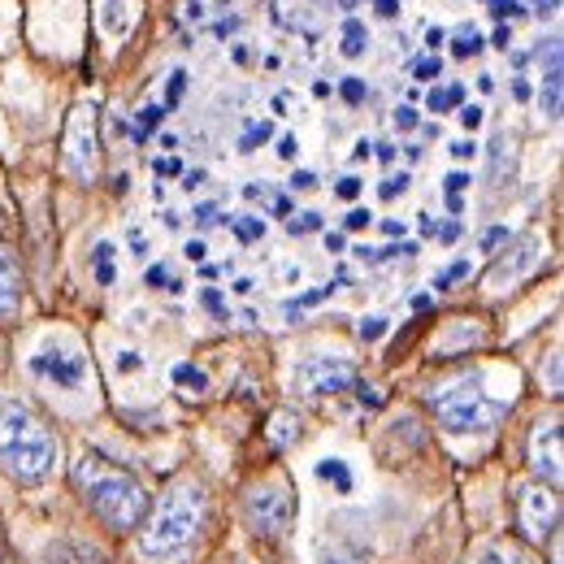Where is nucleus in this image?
<instances>
[{
  "instance_id": "61",
  "label": "nucleus",
  "mask_w": 564,
  "mask_h": 564,
  "mask_svg": "<svg viewBox=\"0 0 564 564\" xmlns=\"http://www.w3.org/2000/svg\"><path fill=\"white\" fill-rule=\"evenodd\" d=\"M339 4H344V9H356V0H339Z\"/></svg>"
},
{
  "instance_id": "46",
  "label": "nucleus",
  "mask_w": 564,
  "mask_h": 564,
  "mask_svg": "<svg viewBox=\"0 0 564 564\" xmlns=\"http://www.w3.org/2000/svg\"><path fill=\"white\" fill-rule=\"evenodd\" d=\"M183 252H187V261H205V252H209V248H205V239H192Z\"/></svg>"
},
{
  "instance_id": "2",
  "label": "nucleus",
  "mask_w": 564,
  "mask_h": 564,
  "mask_svg": "<svg viewBox=\"0 0 564 564\" xmlns=\"http://www.w3.org/2000/svg\"><path fill=\"white\" fill-rule=\"evenodd\" d=\"M74 482H78L83 499L91 503V512L113 530H135L143 521V512H148V491L140 487V478L118 469V465H109L96 452H87L74 465Z\"/></svg>"
},
{
  "instance_id": "35",
  "label": "nucleus",
  "mask_w": 564,
  "mask_h": 564,
  "mask_svg": "<svg viewBox=\"0 0 564 564\" xmlns=\"http://www.w3.org/2000/svg\"><path fill=\"white\" fill-rule=\"evenodd\" d=\"M438 70H443V62H438V57H425V62H417V66H413V78L430 83V78H438Z\"/></svg>"
},
{
  "instance_id": "44",
  "label": "nucleus",
  "mask_w": 564,
  "mask_h": 564,
  "mask_svg": "<svg viewBox=\"0 0 564 564\" xmlns=\"http://www.w3.org/2000/svg\"><path fill=\"white\" fill-rule=\"evenodd\" d=\"M469 183H474V178H469V174H460V170H456V174H447V192H452V196H456V192H465Z\"/></svg>"
},
{
  "instance_id": "12",
  "label": "nucleus",
  "mask_w": 564,
  "mask_h": 564,
  "mask_svg": "<svg viewBox=\"0 0 564 564\" xmlns=\"http://www.w3.org/2000/svg\"><path fill=\"white\" fill-rule=\"evenodd\" d=\"M534 261H539V239L530 235V239H521V243H517V257H503V261L495 265L491 282H495V286H503V282L521 279V274H525Z\"/></svg>"
},
{
  "instance_id": "62",
  "label": "nucleus",
  "mask_w": 564,
  "mask_h": 564,
  "mask_svg": "<svg viewBox=\"0 0 564 564\" xmlns=\"http://www.w3.org/2000/svg\"><path fill=\"white\" fill-rule=\"evenodd\" d=\"M226 4H230V0H226Z\"/></svg>"
},
{
  "instance_id": "32",
  "label": "nucleus",
  "mask_w": 564,
  "mask_h": 564,
  "mask_svg": "<svg viewBox=\"0 0 564 564\" xmlns=\"http://www.w3.org/2000/svg\"><path fill=\"white\" fill-rule=\"evenodd\" d=\"M409 183H413V178H409V174H391V178H387V183H382V200H395V196H400V192H409Z\"/></svg>"
},
{
  "instance_id": "39",
  "label": "nucleus",
  "mask_w": 564,
  "mask_h": 564,
  "mask_svg": "<svg viewBox=\"0 0 564 564\" xmlns=\"http://www.w3.org/2000/svg\"><path fill=\"white\" fill-rule=\"evenodd\" d=\"M152 170L170 178V174H183V161H178V156H156V165H152Z\"/></svg>"
},
{
  "instance_id": "48",
  "label": "nucleus",
  "mask_w": 564,
  "mask_h": 564,
  "mask_svg": "<svg viewBox=\"0 0 564 564\" xmlns=\"http://www.w3.org/2000/svg\"><path fill=\"white\" fill-rule=\"evenodd\" d=\"M348 226H352V230H365V226H369V209H352V213H348Z\"/></svg>"
},
{
  "instance_id": "5",
  "label": "nucleus",
  "mask_w": 564,
  "mask_h": 564,
  "mask_svg": "<svg viewBox=\"0 0 564 564\" xmlns=\"http://www.w3.org/2000/svg\"><path fill=\"white\" fill-rule=\"evenodd\" d=\"M66 170L78 183H96L100 174V135H96V105H74L70 122H66V152H62Z\"/></svg>"
},
{
  "instance_id": "29",
  "label": "nucleus",
  "mask_w": 564,
  "mask_h": 564,
  "mask_svg": "<svg viewBox=\"0 0 564 564\" xmlns=\"http://www.w3.org/2000/svg\"><path fill=\"white\" fill-rule=\"evenodd\" d=\"M143 282H148V286H170V291H178V282L170 279V265H148Z\"/></svg>"
},
{
  "instance_id": "7",
  "label": "nucleus",
  "mask_w": 564,
  "mask_h": 564,
  "mask_svg": "<svg viewBox=\"0 0 564 564\" xmlns=\"http://www.w3.org/2000/svg\"><path fill=\"white\" fill-rule=\"evenodd\" d=\"M248 525L257 530V534H265V539H282L286 530H291V521H295V499L286 491V482H265V487H257V491L248 495Z\"/></svg>"
},
{
  "instance_id": "4",
  "label": "nucleus",
  "mask_w": 564,
  "mask_h": 564,
  "mask_svg": "<svg viewBox=\"0 0 564 564\" xmlns=\"http://www.w3.org/2000/svg\"><path fill=\"white\" fill-rule=\"evenodd\" d=\"M430 409L438 413V422L447 425L452 434L491 430V425L499 422V413H503V404L482 391V382H478V378H460V382H452V387L434 391V395H430Z\"/></svg>"
},
{
  "instance_id": "53",
  "label": "nucleus",
  "mask_w": 564,
  "mask_h": 564,
  "mask_svg": "<svg viewBox=\"0 0 564 564\" xmlns=\"http://www.w3.org/2000/svg\"><path fill=\"white\" fill-rule=\"evenodd\" d=\"M131 248H135V257H143V248H148V243H143L140 226H131Z\"/></svg>"
},
{
  "instance_id": "60",
  "label": "nucleus",
  "mask_w": 564,
  "mask_h": 564,
  "mask_svg": "<svg viewBox=\"0 0 564 564\" xmlns=\"http://www.w3.org/2000/svg\"><path fill=\"white\" fill-rule=\"evenodd\" d=\"M561 9V0H539V13H556Z\"/></svg>"
},
{
  "instance_id": "55",
  "label": "nucleus",
  "mask_w": 564,
  "mask_h": 564,
  "mask_svg": "<svg viewBox=\"0 0 564 564\" xmlns=\"http://www.w3.org/2000/svg\"><path fill=\"white\" fill-rule=\"evenodd\" d=\"M508 44H512V35H508V26H499V31H495V48L508 53Z\"/></svg>"
},
{
  "instance_id": "58",
  "label": "nucleus",
  "mask_w": 564,
  "mask_h": 564,
  "mask_svg": "<svg viewBox=\"0 0 564 564\" xmlns=\"http://www.w3.org/2000/svg\"><path fill=\"white\" fill-rule=\"evenodd\" d=\"M456 235H460V226H443V230H438V239H443V243H452Z\"/></svg>"
},
{
  "instance_id": "52",
  "label": "nucleus",
  "mask_w": 564,
  "mask_h": 564,
  "mask_svg": "<svg viewBox=\"0 0 564 564\" xmlns=\"http://www.w3.org/2000/svg\"><path fill=\"white\" fill-rule=\"evenodd\" d=\"M382 230H387L391 239H400V235H404V221H395V217H387V221H382Z\"/></svg>"
},
{
  "instance_id": "31",
  "label": "nucleus",
  "mask_w": 564,
  "mask_h": 564,
  "mask_svg": "<svg viewBox=\"0 0 564 564\" xmlns=\"http://www.w3.org/2000/svg\"><path fill=\"white\" fill-rule=\"evenodd\" d=\"M465 274H469V261H456V265H447V270H443V274L434 279V286H438V291H447L452 282H456V279H465Z\"/></svg>"
},
{
  "instance_id": "17",
  "label": "nucleus",
  "mask_w": 564,
  "mask_h": 564,
  "mask_svg": "<svg viewBox=\"0 0 564 564\" xmlns=\"http://www.w3.org/2000/svg\"><path fill=\"white\" fill-rule=\"evenodd\" d=\"M317 478H322V482H335V487H339V495L352 491V474H348V465H344V460H335V456L317 460Z\"/></svg>"
},
{
  "instance_id": "45",
  "label": "nucleus",
  "mask_w": 564,
  "mask_h": 564,
  "mask_svg": "<svg viewBox=\"0 0 564 564\" xmlns=\"http://www.w3.org/2000/svg\"><path fill=\"white\" fill-rule=\"evenodd\" d=\"M452 152H456L460 161H469V156H478V143H474V140H456V143H452Z\"/></svg>"
},
{
  "instance_id": "40",
  "label": "nucleus",
  "mask_w": 564,
  "mask_h": 564,
  "mask_svg": "<svg viewBox=\"0 0 564 564\" xmlns=\"http://www.w3.org/2000/svg\"><path fill=\"white\" fill-rule=\"evenodd\" d=\"M291 187H295V192H308V187H317V174H313V170H295V174H291Z\"/></svg>"
},
{
  "instance_id": "9",
  "label": "nucleus",
  "mask_w": 564,
  "mask_h": 564,
  "mask_svg": "<svg viewBox=\"0 0 564 564\" xmlns=\"http://www.w3.org/2000/svg\"><path fill=\"white\" fill-rule=\"evenodd\" d=\"M530 465L534 474L556 491L564 482V452H561V425L556 422H539L530 434Z\"/></svg>"
},
{
  "instance_id": "6",
  "label": "nucleus",
  "mask_w": 564,
  "mask_h": 564,
  "mask_svg": "<svg viewBox=\"0 0 564 564\" xmlns=\"http://www.w3.org/2000/svg\"><path fill=\"white\" fill-rule=\"evenodd\" d=\"M26 365L40 382L62 387V391H74V387L87 382V356L78 352V344H70V339H48Z\"/></svg>"
},
{
  "instance_id": "28",
  "label": "nucleus",
  "mask_w": 564,
  "mask_h": 564,
  "mask_svg": "<svg viewBox=\"0 0 564 564\" xmlns=\"http://www.w3.org/2000/svg\"><path fill=\"white\" fill-rule=\"evenodd\" d=\"M382 335H387V317H365V322H360V339H365V344H378Z\"/></svg>"
},
{
  "instance_id": "19",
  "label": "nucleus",
  "mask_w": 564,
  "mask_h": 564,
  "mask_svg": "<svg viewBox=\"0 0 564 564\" xmlns=\"http://www.w3.org/2000/svg\"><path fill=\"white\" fill-rule=\"evenodd\" d=\"M174 382H178V387H187L192 395L209 391V373H205V369H196V365H174Z\"/></svg>"
},
{
  "instance_id": "3",
  "label": "nucleus",
  "mask_w": 564,
  "mask_h": 564,
  "mask_svg": "<svg viewBox=\"0 0 564 564\" xmlns=\"http://www.w3.org/2000/svg\"><path fill=\"white\" fill-rule=\"evenodd\" d=\"M200 521H205V487L200 482L170 487V491L161 495L148 530L140 534V552L143 556H161V561L165 556H178L196 539Z\"/></svg>"
},
{
  "instance_id": "38",
  "label": "nucleus",
  "mask_w": 564,
  "mask_h": 564,
  "mask_svg": "<svg viewBox=\"0 0 564 564\" xmlns=\"http://www.w3.org/2000/svg\"><path fill=\"white\" fill-rule=\"evenodd\" d=\"M460 127L478 131V127H482V105H465V109H460Z\"/></svg>"
},
{
  "instance_id": "23",
  "label": "nucleus",
  "mask_w": 564,
  "mask_h": 564,
  "mask_svg": "<svg viewBox=\"0 0 564 564\" xmlns=\"http://www.w3.org/2000/svg\"><path fill=\"white\" fill-rule=\"evenodd\" d=\"M474 53H482V35L474 26H460L456 31V57H474Z\"/></svg>"
},
{
  "instance_id": "42",
  "label": "nucleus",
  "mask_w": 564,
  "mask_h": 564,
  "mask_svg": "<svg viewBox=\"0 0 564 564\" xmlns=\"http://www.w3.org/2000/svg\"><path fill=\"white\" fill-rule=\"evenodd\" d=\"M140 352H118V373H140Z\"/></svg>"
},
{
  "instance_id": "49",
  "label": "nucleus",
  "mask_w": 564,
  "mask_h": 564,
  "mask_svg": "<svg viewBox=\"0 0 564 564\" xmlns=\"http://www.w3.org/2000/svg\"><path fill=\"white\" fill-rule=\"evenodd\" d=\"M200 300H205V308H209V313H221V291H213V286H209Z\"/></svg>"
},
{
  "instance_id": "56",
  "label": "nucleus",
  "mask_w": 564,
  "mask_h": 564,
  "mask_svg": "<svg viewBox=\"0 0 564 564\" xmlns=\"http://www.w3.org/2000/svg\"><path fill=\"white\" fill-rule=\"evenodd\" d=\"M326 248H330V252H344V235H339V230H330V235H326Z\"/></svg>"
},
{
  "instance_id": "21",
  "label": "nucleus",
  "mask_w": 564,
  "mask_h": 564,
  "mask_svg": "<svg viewBox=\"0 0 564 564\" xmlns=\"http://www.w3.org/2000/svg\"><path fill=\"white\" fill-rule=\"evenodd\" d=\"M365 40H369V31H365L356 18L344 22V53H348V57H360V53H365Z\"/></svg>"
},
{
  "instance_id": "34",
  "label": "nucleus",
  "mask_w": 564,
  "mask_h": 564,
  "mask_svg": "<svg viewBox=\"0 0 564 564\" xmlns=\"http://www.w3.org/2000/svg\"><path fill=\"white\" fill-rule=\"evenodd\" d=\"M495 9V18H499V22H503V18H521V13H525V9H521V0H491Z\"/></svg>"
},
{
  "instance_id": "13",
  "label": "nucleus",
  "mask_w": 564,
  "mask_h": 564,
  "mask_svg": "<svg viewBox=\"0 0 564 564\" xmlns=\"http://www.w3.org/2000/svg\"><path fill=\"white\" fill-rule=\"evenodd\" d=\"M22 295V265H18V252L0 243V313H9Z\"/></svg>"
},
{
  "instance_id": "43",
  "label": "nucleus",
  "mask_w": 564,
  "mask_h": 564,
  "mask_svg": "<svg viewBox=\"0 0 564 564\" xmlns=\"http://www.w3.org/2000/svg\"><path fill=\"white\" fill-rule=\"evenodd\" d=\"M196 221H200V226H213V221H217V205H213V200L196 205Z\"/></svg>"
},
{
  "instance_id": "20",
  "label": "nucleus",
  "mask_w": 564,
  "mask_h": 564,
  "mask_svg": "<svg viewBox=\"0 0 564 564\" xmlns=\"http://www.w3.org/2000/svg\"><path fill=\"white\" fill-rule=\"evenodd\" d=\"M460 100H465V87H460V83H452V87H443V91H438V87L430 91V109H434V113H447V109H456Z\"/></svg>"
},
{
  "instance_id": "24",
  "label": "nucleus",
  "mask_w": 564,
  "mask_h": 564,
  "mask_svg": "<svg viewBox=\"0 0 564 564\" xmlns=\"http://www.w3.org/2000/svg\"><path fill=\"white\" fill-rule=\"evenodd\" d=\"M286 230H291V235H313V230H322V213H295V217H291V221H286Z\"/></svg>"
},
{
  "instance_id": "10",
  "label": "nucleus",
  "mask_w": 564,
  "mask_h": 564,
  "mask_svg": "<svg viewBox=\"0 0 564 564\" xmlns=\"http://www.w3.org/2000/svg\"><path fill=\"white\" fill-rule=\"evenodd\" d=\"M521 525H525V534L530 539H547V534H556V525H561V499L552 487H525L521 491Z\"/></svg>"
},
{
  "instance_id": "26",
  "label": "nucleus",
  "mask_w": 564,
  "mask_h": 564,
  "mask_svg": "<svg viewBox=\"0 0 564 564\" xmlns=\"http://www.w3.org/2000/svg\"><path fill=\"white\" fill-rule=\"evenodd\" d=\"M339 96H344L348 105H360V100L369 96V87H365V78H356V74H348V78L339 83Z\"/></svg>"
},
{
  "instance_id": "8",
  "label": "nucleus",
  "mask_w": 564,
  "mask_h": 564,
  "mask_svg": "<svg viewBox=\"0 0 564 564\" xmlns=\"http://www.w3.org/2000/svg\"><path fill=\"white\" fill-rule=\"evenodd\" d=\"M295 382L308 395H335V391H348L352 387L356 369L348 360H339V356H308V360H300Z\"/></svg>"
},
{
  "instance_id": "14",
  "label": "nucleus",
  "mask_w": 564,
  "mask_h": 564,
  "mask_svg": "<svg viewBox=\"0 0 564 564\" xmlns=\"http://www.w3.org/2000/svg\"><path fill=\"white\" fill-rule=\"evenodd\" d=\"M517 170V156H512V143L508 135H495L491 140V187H503Z\"/></svg>"
},
{
  "instance_id": "51",
  "label": "nucleus",
  "mask_w": 564,
  "mask_h": 564,
  "mask_svg": "<svg viewBox=\"0 0 564 564\" xmlns=\"http://www.w3.org/2000/svg\"><path fill=\"white\" fill-rule=\"evenodd\" d=\"M200 183H205V170H187V183H183V187H187V192H196Z\"/></svg>"
},
{
  "instance_id": "41",
  "label": "nucleus",
  "mask_w": 564,
  "mask_h": 564,
  "mask_svg": "<svg viewBox=\"0 0 564 564\" xmlns=\"http://www.w3.org/2000/svg\"><path fill=\"white\" fill-rule=\"evenodd\" d=\"M335 196H344V200H356V196H360V178H352V174H348V178H339Z\"/></svg>"
},
{
  "instance_id": "50",
  "label": "nucleus",
  "mask_w": 564,
  "mask_h": 564,
  "mask_svg": "<svg viewBox=\"0 0 564 564\" xmlns=\"http://www.w3.org/2000/svg\"><path fill=\"white\" fill-rule=\"evenodd\" d=\"M443 40H447V35H443L438 26H430V31H425V48H434V53H438V44H443Z\"/></svg>"
},
{
  "instance_id": "18",
  "label": "nucleus",
  "mask_w": 564,
  "mask_h": 564,
  "mask_svg": "<svg viewBox=\"0 0 564 564\" xmlns=\"http://www.w3.org/2000/svg\"><path fill=\"white\" fill-rule=\"evenodd\" d=\"M91 257H96V282H100V286H113V257H118V248H113L109 239H100Z\"/></svg>"
},
{
  "instance_id": "16",
  "label": "nucleus",
  "mask_w": 564,
  "mask_h": 564,
  "mask_svg": "<svg viewBox=\"0 0 564 564\" xmlns=\"http://www.w3.org/2000/svg\"><path fill=\"white\" fill-rule=\"evenodd\" d=\"M100 26H105L109 35H127V26H131V0H105Z\"/></svg>"
},
{
  "instance_id": "11",
  "label": "nucleus",
  "mask_w": 564,
  "mask_h": 564,
  "mask_svg": "<svg viewBox=\"0 0 564 564\" xmlns=\"http://www.w3.org/2000/svg\"><path fill=\"white\" fill-rule=\"evenodd\" d=\"M547 57V70H543V91H539V105L543 113L556 122L564 105V70H561V40H547V48H539V62Z\"/></svg>"
},
{
  "instance_id": "27",
  "label": "nucleus",
  "mask_w": 564,
  "mask_h": 564,
  "mask_svg": "<svg viewBox=\"0 0 564 564\" xmlns=\"http://www.w3.org/2000/svg\"><path fill=\"white\" fill-rule=\"evenodd\" d=\"M235 235H239L243 243H252V239L265 235V221H261V217H239V221H235Z\"/></svg>"
},
{
  "instance_id": "30",
  "label": "nucleus",
  "mask_w": 564,
  "mask_h": 564,
  "mask_svg": "<svg viewBox=\"0 0 564 564\" xmlns=\"http://www.w3.org/2000/svg\"><path fill=\"white\" fill-rule=\"evenodd\" d=\"M270 131H274L270 122H257V127H252V131H248V135L239 140V152H252V148H257L261 140H270Z\"/></svg>"
},
{
  "instance_id": "36",
  "label": "nucleus",
  "mask_w": 564,
  "mask_h": 564,
  "mask_svg": "<svg viewBox=\"0 0 564 564\" xmlns=\"http://www.w3.org/2000/svg\"><path fill=\"white\" fill-rule=\"evenodd\" d=\"M499 243H508V226H491V230L482 235V252H495Z\"/></svg>"
},
{
  "instance_id": "59",
  "label": "nucleus",
  "mask_w": 564,
  "mask_h": 564,
  "mask_svg": "<svg viewBox=\"0 0 564 564\" xmlns=\"http://www.w3.org/2000/svg\"><path fill=\"white\" fill-rule=\"evenodd\" d=\"M422 235H438V226H434V217H430V213H422Z\"/></svg>"
},
{
  "instance_id": "47",
  "label": "nucleus",
  "mask_w": 564,
  "mask_h": 564,
  "mask_svg": "<svg viewBox=\"0 0 564 564\" xmlns=\"http://www.w3.org/2000/svg\"><path fill=\"white\" fill-rule=\"evenodd\" d=\"M373 9H378L382 18H395V13H400V0H373Z\"/></svg>"
},
{
  "instance_id": "37",
  "label": "nucleus",
  "mask_w": 564,
  "mask_h": 564,
  "mask_svg": "<svg viewBox=\"0 0 564 564\" xmlns=\"http://www.w3.org/2000/svg\"><path fill=\"white\" fill-rule=\"evenodd\" d=\"M395 127H400V131H413V127H417V109H413V105H400V109H395Z\"/></svg>"
},
{
  "instance_id": "57",
  "label": "nucleus",
  "mask_w": 564,
  "mask_h": 564,
  "mask_svg": "<svg viewBox=\"0 0 564 564\" xmlns=\"http://www.w3.org/2000/svg\"><path fill=\"white\" fill-rule=\"evenodd\" d=\"M360 400H365V404H382V395H378L373 387H360Z\"/></svg>"
},
{
  "instance_id": "25",
  "label": "nucleus",
  "mask_w": 564,
  "mask_h": 564,
  "mask_svg": "<svg viewBox=\"0 0 564 564\" xmlns=\"http://www.w3.org/2000/svg\"><path fill=\"white\" fill-rule=\"evenodd\" d=\"M183 87H187V70H174L170 74V87H165V100H161V109H165V113L183 100Z\"/></svg>"
},
{
  "instance_id": "33",
  "label": "nucleus",
  "mask_w": 564,
  "mask_h": 564,
  "mask_svg": "<svg viewBox=\"0 0 564 564\" xmlns=\"http://www.w3.org/2000/svg\"><path fill=\"white\" fill-rule=\"evenodd\" d=\"M295 438V422H291V413H279V422H274V443H291Z\"/></svg>"
},
{
  "instance_id": "54",
  "label": "nucleus",
  "mask_w": 564,
  "mask_h": 564,
  "mask_svg": "<svg viewBox=\"0 0 564 564\" xmlns=\"http://www.w3.org/2000/svg\"><path fill=\"white\" fill-rule=\"evenodd\" d=\"M279 156H286V161L295 156V140H291V135H282L279 140Z\"/></svg>"
},
{
  "instance_id": "22",
  "label": "nucleus",
  "mask_w": 564,
  "mask_h": 564,
  "mask_svg": "<svg viewBox=\"0 0 564 564\" xmlns=\"http://www.w3.org/2000/svg\"><path fill=\"white\" fill-rule=\"evenodd\" d=\"M161 118H165V109H161V105H143L140 118H135V127H131V135H135V140H148V131H152Z\"/></svg>"
},
{
  "instance_id": "15",
  "label": "nucleus",
  "mask_w": 564,
  "mask_h": 564,
  "mask_svg": "<svg viewBox=\"0 0 564 564\" xmlns=\"http://www.w3.org/2000/svg\"><path fill=\"white\" fill-rule=\"evenodd\" d=\"M474 564H539V561L525 547H517V543H491Z\"/></svg>"
},
{
  "instance_id": "1",
  "label": "nucleus",
  "mask_w": 564,
  "mask_h": 564,
  "mask_svg": "<svg viewBox=\"0 0 564 564\" xmlns=\"http://www.w3.org/2000/svg\"><path fill=\"white\" fill-rule=\"evenodd\" d=\"M0 465L18 482H44L57 465V438L22 400H0Z\"/></svg>"
}]
</instances>
